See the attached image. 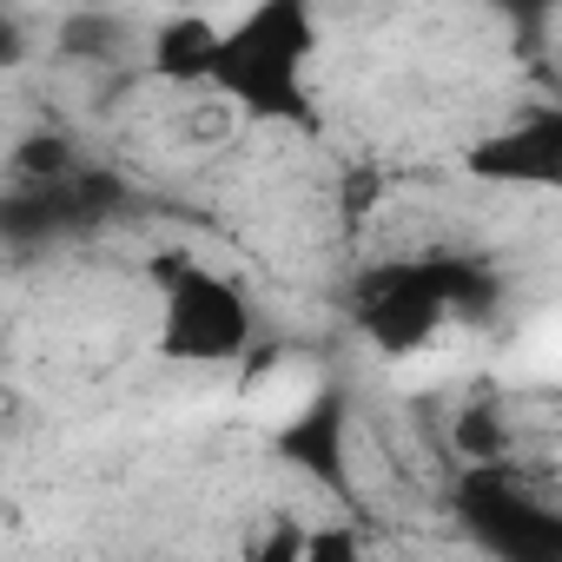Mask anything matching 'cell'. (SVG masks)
I'll use <instances>...</instances> for the list:
<instances>
[{
    "mask_svg": "<svg viewBox=\"0 0 562 562\" xmlns=\"http://www.w3.org/2000/svg\"><path fill=\"white\" fill-rule=\"evenodd\" d=\"M483 299V278L463 258H397L378 265L358 299H351V331L378 358H417L430 351L470 305Z\"/></svg>",
    "mask_w": 562,
    "mask_h": 562,
    "instance_id": "7a4b0ae2",
    "label": "cell"
},
{
    "mask_svg": "<svg viewBox=\"0 0 562 562\" xmlns=\"http://www.w3.org/2000/svg\"><path fill=\"white\" fill-rule=\"evenodd\" d=\"M80 159H74V146L60 139V133H27L21 146H14V159H8V172L14 179H67Z\"/></svg>",
    "mask_w": 562,
    "mask_h": 562,
    "instance_id": "52a82bcc",
    "label": "cell"
},
{
    "mask_svg": "<svg viewBox=\"0 0 562 562\" xmlns=\"http://www.w3.org/2000/svg\"><path fill=\"white\" fill-rule=\"evenodd\" d=\"M153 292H159V358L166 364H238L258 338V312L238 278L192 251H159L153 258Z\"/></svg>",
    "mask_w": 562,
    "mask_h": 562,
    "instance_id": "3957f363",
    "label": "cell"
},
{
    "mask_svg": "<svg viewBox=\"0 0 562 562\" xmlns=\"http://www.w3.org/2000/svg\"><path fill=\"white\" fill-rule=\"evenodd\" d=\"M278 450H285L318 490L331 496H351V404L345 391H305L292 404V417L278 424Z\"/></svg>",
    "mask_w": 562,
    "mask_h": 562,
    "instance_id": "277c9868",
    "label": "cell"
},
{
    "mask_svg": "<svg viewBox=\"0 0 562 562\" xmlns=\"http://www.w3.org/2000/svg\"><path fill=\"white\" fill-rule=\"evenodd\" d=\"M27 60V34H21V21H14V8L0 0V74H14Z\"/></svg>",
    "mask_w": 562,
    "mask_h": 562,
    "instance_id": "ba28073f",
    "label": "cell"
},
{
    "mask_svg": "<svg viewBox=\"0 0 562 562\" xmlns=\"http://www.w3.org/2000/svg\"><path fill=\"white\" fill-rule=\"evenodd\" d=\"M212 54H218V21L199 14V8L166 14V21L146 34V74L166 80V87H205Z\"/></svg>",
    "mask_w": 562,
    "mask_h": 562,
    "instance_id": "8992f818",
    "label": "cell"
},
{
    "mask_svg": "<svg viewBox=\"0 0 562 562\" xmlns=\"http://www.w3.org/2000/svg\"><path fill=\"white\" fill-rule=\"evenodd\" d=\"M318 0H245L232 21H218V54L205 93H218L251 126H292L305 139L325 133L312 60H318Z\"/></svg>",
    "mask_w": 562,
    "mask_h": 562,
    "instance_id": "6da1fadb",
    "label": "cell"
},
{
    "mask_svg": "<svg viewBox=\"0 0 562 562\" xmlns=\"http://www.w3.org/2000/svg\"><path fill=\"white\" fill-rule=\"evenodd\" d=\"M542 8H549V0H542Z\"/></svg>",
    "mask_w": 562,
    "mask_h": 562,
    "instance_id": "9c48e42d",
    "label": "cell"
},
{
    "mask_svg": "<svg viewBox=\"0 0 562 562\" xmlns=\"http://www.w3.org/2000/svg\"><path fill=\"white\" fill-rule=\"evenodd\" d=\"M463 166H470L476 179H490V186L549 192V186L562 179V113H529V120H516V126L476 139Z\"/></svg>",
    "mask_w": 562,
    "mask_h": 562,
    "instance_id": "5b68a950",
    "label": "cell"
}]
</instances>
